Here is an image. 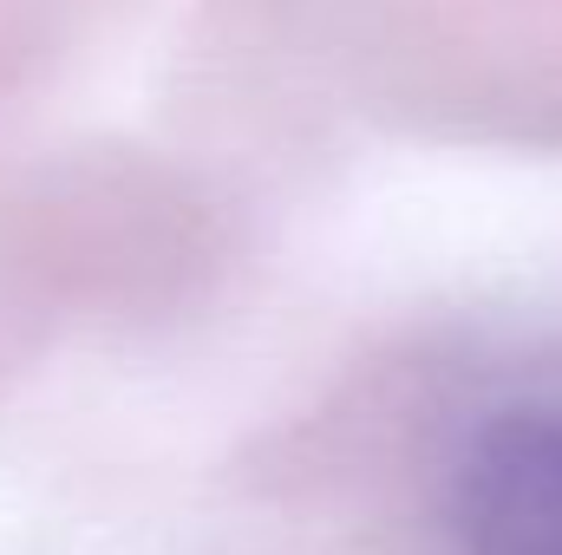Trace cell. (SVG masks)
<instances>
[{"label":"cell","instance_id":"1","mask_svg":"<svg viewBox=\"0 0 562 555\" xmlns=\"http://www.w3.org/2000/svg\"><path fill=\"white\" fill-rule=\"evenodd\" d=\"M458 555H562V406L524 399L471 424L451 464Z\"/></svg>","mask_w":562,"mask_h":555}]
</instances>
